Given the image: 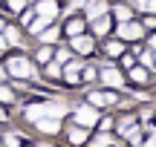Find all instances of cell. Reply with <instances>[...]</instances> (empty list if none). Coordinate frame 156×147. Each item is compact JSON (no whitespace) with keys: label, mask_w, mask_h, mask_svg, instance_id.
Instances as JSON below:
<instances>
[{"label":"cell","mask_w":156,"mask_h":147,"mask_svg":"<svg viewBox=\"0 0 156 147\" xmlns=\"http://www.w3.org/2000/svg\"><path fill=\"white\" fill-rule=\"evenodd\" d=\"M6 72H9L12 78H20V81H26V78L32 81L35 75H38V72H35V67H32V61H29V58H23V55L12 58V61L6 63Z\"/></svg>","instance_id":"1"},{"label":"cell","mask_w":156,"mask_h":147,"mask_svg":"<svg viewBox=\"0 0 156 147\" xmlns=\"http://www.w3.org/2000/svg\"><path fill=\"white\" fill-rule=\"evenodd\" d=\"M116 38L119 40H139V38H145V26L133 23V20H122L116 29Z\"/></svg>","instance_id":"2"},{"label":"cell","mask_w":156,"mask_h":147,"mask_svg":"<svg viewBox=\"0 0 156 147\" xmlns=\"http://www.w3.org/2000/svg\"><path fill=\"white\" fill-rule=\"evenodd\" d=\"M75 124H81V127L98 124V110H95L93 104H81V107H75Z\"/></svg>","instance_id":"3"},{"label":"cell","mask_w":156,"mask_h":147,"mask_svg":"<svg viewBox=\"0 0 156 147\" xmlns=\"http://www.w3.org/2000/svg\"><path fill=\"white\" fill-rule=\"evenodd\" d=\"M44 136H58L61 133V118H52V115H41L38 121H32Z\"/></svg>","instance_id":"4"},{"label":"cell","mask_w":156,"mask_h":147,"mask_svg":"<svg viewBox=\"0 0 156 147\" xmlns=\"http://www.w3.org/2000/svg\"><path fill=\"white\" fill-rule=\"evenodd\" d=\"M69 46H73V52H78V55H90V52L95 49V43H93V38L90 35H73V40H69Z\"/></svg>","instance_id":"5"},{"label":"cell","mask_w":156,"mask_h":147,"mask_svg":"<svg viewBox=\"0 0 156 147\" xmlns=\"http://www.w3.org/2000/svg\"><path fill=\"white\" fill-rule=\"evenodd\" d=\"M101 81H104L107 87H113V90H122V87H124V78H122V72H119L116 67H110V63H107V67L101 69Z\"/></svg>","instance_id":"6"},{"label":"cell","mask_w":156,"mask_h":147,"mask_svg":"<svg viewBox=\"0 0 156 147\" xmlns=\"http://www.w3.org/2000/svg\"><path fill=\"white\" fill-rule=\"evenodd\" d=\"M90 104H93V107H113V104H116V92H90Z\"/></svg>","instance_id":"7"},{"label":"cell","mask_w":156,"mask_h":147,"mask_svg":"<svg viewBox=\"0 0 156 147\" xmlns=\"http://www.w3.org/2000/svg\"><path fill=\"white\" fill-rule=\"evenodd\" d=\"M58 12H61V9H58V3H55V0H41V3H38V9H35V15L46 17V20H55V17H58Z\"/></svg>","instance_id":"8"},{"label":"cell","mask_w":156,"mask_h":147,"mask_svg":"<svg viewBox=\"0 0 156 147\" xmlns=\"http://www.w3.org/2000/svg\"><path fill=\"white\" fill-rule=\"evenodd\" d=\"M87 20H95V17H101V15H107V0H87Z\"/></svg>","instance_id":"9"},{"label":"cell","mask_w":156,"mask_h":147,"mask_svg":"<svg viewBox=\"0 0 156 147\" xmlns=\"http://www.w3.org/2000/svg\"><path fill=\"white\" fill-rule=\"evenodd\" d=\"M67 138H69V144H84V142H87V127H81V124H73V127H69V133H67Z\"/></svg>","instance_id":"10"},{"label":"cell","mask_w":156,"mask_h":147,"mask_svg":"<svg viewBox=\"0 0 156 147\" xmlns=\"http://www.w3.org/2000/svg\"><path fill=\"white\" fill-rule=\"evenodd\" d=\"M41 115H46V101L44 104H26V110H23V118L26 121H38Z\"/></svg>","instance_id":"11"},{"label":"cell","mask_w":156,"mask_h":147,"mask_svg":"<svg viewBox=\"0 0 156 147\" xmlns=\"http://www.w3.org/2000/svg\"><path fill=\"white\" fill-rule=\"evenodd\" d=\"M0 32H3L6 43H15V46H23V38H20V29H17V26H3V29H0Z\"/></svg>","instance_id":"12"},{"label":"cell","mask_w":156,"mask_h":147,"mask_svg":"<svg viewBox=\"0 0 156 147\" xmlns=\"http://www.w3.org/2000/svg\"><path fill=\"white\" fill-rule=\"evenodd\" d=\"M38 40H41V43H55V40H58V29L55 26H52V23H49V26H44V29H41V32H38Z\"/></svg>","instance_id":"13"},{"label":"cell","mask_w":156,"mask_h":147,"mask_svg":"<svg viewBox=\"0 0 156 147\" xmlns=\"http://www.w3.org/2000/svg\"><path fill=\"white\" fill-rule=\"evenodd\" d=\"M93 32L95 35H107V32H110V17H107V15L95 17V20H93Z\"/></svg>","instance_id":"14"},{"label":"cell","mask_w":156,"mask_h":147,"mask_svg":"<svg viewBox=\"0 0 156 147\" xmlns=\"http://www.w3.org/2000/svg\"><path fill=\"white\" fill-rule=\"evenodd\" d=\"M104 52H107V55H110V58H116V55H122V52H124V40H107V43H104Z\"/></svg>","instance_id":"15"},{"label":"cell","mask_w":156,"mask_h":147,"mask_svg":"<svg viewBox=\"0 0 156 147\" xmlns=\"http://www.w3.org/2000/svg\"><path fill=\"white\" fill-rule=\"evenodd\" d=\"M113 15L119 17V23H122V20H133V9H130V6H122V3L113 6Z\"/></svg>","instance_id":"16"},{"label":"cell","mask_w":156,"mask_h":147,"mask_svg":"<svg viewBox=\"0 0 156 147\" xmlns=\"http://www.w3.org/2000/svg\"><path fill=\"white\" fill-rule=\"evenodd\" d=\"M93 147H113V136H110L107 130H101L98 136L93 138Z\"/></svg>","instance_id":"17"},{"label":"cell","mask_w":156,"mask_h":147,"mask_svg":"<svg viewBox=\"0 0 156 147\" xmlns=\"http://www.w3.org/2000/svg\"><path fill=\"white\" fill-rule=\"evenodd\" d=\"M124 138H127L130 144H139V142H142V130H139L136 124H130L127 130H124Z\"/></svg>","instance_id":"18"},{"label":"cell","mask_w":156,"mask_h":147,"mask_svg":"<svg viewBox=\"0 0 156 147\" xmlns=\"http://www.w3.org/2000/svg\"><path fill=\"white\" fill-rule=\"evenodd\" d=\"M20 142H23V138L17 136V130H12V133H6V136H3V144L6 147H20Z\"/></svg>","instance_id":"19"},{"label":"cell","mask_w":156,"mask_h":147,"mask_svg":"<svg viewBox=\"0 0 156 147\" xmlns=\"http://www.w3.org/2000/svg\"><path fill=\"white\" fill-rule=\"evenodd\" d=\"M81 32H84V20H78V17H75V20L67 23V35H69V38H73V35H81Z\"/></svg>","instance_id":"20"},{"label":"cell","mask_w":156,"mask_h":147,"mask_svg":"<svg viewBox=\"0 0 156 147\" xmlns=\"http://www.w3.org/2000/svg\"><path fill=\"white\" fill-rule=\"evenodd\" d=\"M0 101H6V104L15 101V90H12V87H6L3 81H0Z\"/></svg>","instance_id":"21"},{"label":"cell","mask_w":156,"mask_h":147,"mask_svg":"<svg viewBox=\"0 0 156 147\" xmlns=\"http://www.w3.org/2000/svg\"><path fill=\"white\" fill-rule=\"evenodd\" d=\"M130 78H133L136 84H147V67H145V69H142V67H136L133 72H130Z\"/></svg>","instance_id":"22"},{"label":"cell","mask_w":156,"mask_h":147,"mask_svg":"<svg viewBox=\"0 0 156 147\" xmlns=\"http://www.w3.org/2000/svg\"><path fill=\"white\" fill-rule=\"evenodd\" d=\"M46 78H61V67H58V61H46Z\"/></svg>","instance_id":"23"},{"label":"cell","mask_w":156,"mask_h":147,"mask_svg":"<svg viewBox=\"0 0 156 147\" xmlns=\"http://www.w3.org/2000/svg\"><path fill=\"white\" fill-rule=\"evenodd\" d=\"M35 58H38L41 63L52 61V49H49V43H44V46H41V49H38V55H35Z\"/></svg>","instance_id":"24"},{"label":"cell","mask_w":156,"mask_h":147,"mask_svg":"<svg viewBox=\"0 0 156 147\" xmlns=\"http://www.w3.org/2000/svg\"><path fill=\"white\" fill-rule=\"evenodd\" d=\"M26 3H29V0H6V6H9L12 12H23V9H26Z\"/></svg>","instance_id":"25"},{"label":"cell","mask_w":156,"mask_h":147,"mask_svg":"<svg viewBox=\"0 0 156 147\" xmlns=\"http://www.w3.org/2000/svg\"><path fill=\"white\" fill-rule=\"evenodd\" d=\"M136 6L145 12H156V0H136Z\"/></svg>","instance_id":"26"},{"label":"cell","mask_w":156,"mask_h":147,"mask_svg":"<svg viewBox=\"0 0 156 147\" xmlns=\"http://www.w3.org/2000/svg\"><path fill=\"white\" fill-rule=\"evenodd\" d=\"M139 61L145 63V67H153V55H151V52H142L139 49Z\"/></svg>","instance_id":"27"},{"label":"cell","mask_w":156,"mask_h":147,"mask_svg":"<svg viewBox=\"0 0 156 147\" xmlns=\"http://www.w3.org/2000/svg\"><path fill=\"white\" fill-rule=\"evenodd\" d=\"M69 58H73V55H69V49H61V52H58V58H55V61H58V63H67Z\"/></svg>","instance_id":"28"},{"label":"cell","mask_w":156,"mask_h":147,"mask_svg":"<svg viewBox=\"0 0 156 147\" xmlns=\"http://www.w3.org/2000/svg\"><path fill=\"white\" fill-rule=\"evenodd\" d=\"M81 78H84V81H93V78H95V69H93V67H87V69H84V75H81Z\"/></svg>","instance_id":"29"},{"label":"cell","mask_w":156,"mask_h":147,"mask_svg":"<svg viewBox=\"0 0 156 147\" xmlns=\"http://www.w3.org/2000/svg\"><path fill=\"white\" fill-rule=\"evenodd\" d=\"M122 63H124V67H133V55H124V52H122Z\"/></svg>","instance_id":"30"},{"label":"cell","mask_w":156,"mask_h":147,"mask_svg":"<svg viewBox=\"0 0 156 147\" xmlns=\"http://www.w3.org/2000/svg\"><path fill=\"white\" fill-rule=\"evenodd\" d=\"M84 3H87V0H69V9H81Z\"/></svg>","instance_id":"31"},{"label":"cell","mask_w":156,"mask_h":147,"mask_svg":"<svg viewBox=\"0 0 156 147\" xmlns=\"http://www.w3.org/2000/svg\"><path fill=\"white\" fill-rule=\"evenodd\" d=\"M113 127V118H101V130H110Z\"/></svg>","instance_id":"32"},{"label":"cell","mask_w":156,"mask_h":147,"mask_svg":"<svg viewBox=\"0 0 156 147\" xmlns=\"http://www.w3.org/2000/svg\"><path fill=\"white\" fill-rule=\"evenodd\" d=\"M145 26L147 29H156V17H145Z\"/></svg>","instance_id":"33"},{"label":"cell","mask_w":156,"mask_h":147,"mask_svg":"<svg viewBox=\"0 0 156 147\" xmlns=\"http://www.w3.org/2000/svg\"><path fill=\"white\" fill-rule=\"evenodd\" d=\"M6 46H9V43H6V38L0 35V49H6Z\"/></svg>","instance_id":"34"},{"label":"cell","mask_w":156,"mask_h":147,"mask_svg":"<svg viewBox=\"0 0 156 147\" xmlns=\"http://www.w3.org/2000/svg\"><path fill=\"white\" fill-rule=\"evenodd\" d=\"M3 78H6V69H3V67H0V81H3Z\"/></svg>","instance_id":"35"},{"label":"cell","mask_w":156,"mask_h":147,"mask_svg":"<svg viewBox=\"0 0 156 147\" xmlns=\"http://www.w3.org/2000/svg\"><path fill=\"white\" fill-rule=\"evenodd\" d=\"M0 121H6V110H0Z\"/></svg>","instance_id":"36"},{"label":"cell","mask_w":156,"mask_h":147,"mask_svg":"<svg viewBox=\"0 0 156 147\" xmlns=\"http://www.w3.org/2000/svg\"><path fill=\"white\" fill-rule=\"evenodd\" d=\"M151 46H153V49H156V35H153V38H151Z\"/></svg>","instance_id":"37"},{"label":"cell","mask_w":156,"mask_h":147,"mask_svg":"<svg viewBox=\"0 0 156 147\" xmlns=\"http://www.w3.org/2000/svg\"><path fill=\"white\" fill-rule=\"evenodd\" d=\"M0 29H3V20H0Z\"/></svg>","instance_id":"38"},{"label":"cell","mask_w":156,"mask_h":147,"mask_svg":"<svg viewBox=\"0 0 156 147\" xmlns=\"http://www.w3.org/2000/svg\"><path fill=\"white\" fill-rule=\"evenodd\" d=\"M153 61H156V55H153Z\"/></svg>","instance_id":"39"}]
</instances>
